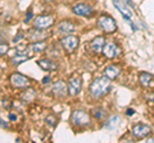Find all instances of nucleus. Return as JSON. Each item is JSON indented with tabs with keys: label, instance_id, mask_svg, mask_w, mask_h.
Listing matches in <instances>:
<instances>
[{
	"label": "nucleus",
	"instance_id": "nucleus-31",
	"mask_svg": "<svg viewBox=\"0 0 154 143\" xmlns=\"http://www.w3.org/2000/svg\"><path fill=\"white\" fill-rule=\"evenodd\" d=\"M123 1H125V3H126V4H127V5H130V7H135V5H134V3L131 1V0H123Z\"/></svg>",
	"mask_w": 154,
	"mask_h": 143
},
{
	"label": "nucleus",
	"instance_id": "nucleus-5",
	"mask_svg": "<svg viewBox=\"0 0 154 143\" xmlns=\"http://www.w3.org/2000/svg\"><path fill=\"white\" fill-rule=\"evenodd\" d=\"M11 83L13 87L16 88H26L30 86V80H28V78H26L25 75L19 74V73H14L11 75Z\"/></svg>",
	"mask_w": 154,
	"mask_h": 143
},
{
	"label": "nucleus",
	"instance_id": "nucleus-15",
	"mask_svg": "<svg viewBox=\"0 0 154 143\" xmlns=\"http://www.w3.org/2000/svg\"><path fill=\"white\" fill-rule=\"evenodd\" d=\"M58 30H59V32H62V33H66V35L67 33H72L75 31V25L71 23L69 21H63L58 25Z\"/></svg>",
	"mask_w": 154,
	"mask_h": 143
},
{
	"label": "nucleus",
	"instance_id": "nucleus-13",
	"mask_svg": "<svg viewBox=\"0 0 154 143\" xmlns=\"http://www.w3.org/2000/svg\"><path fill=\"white\" fill-rule=\"evenodd\" d=\"M104 37L102 36H98L91 41V50L95 51V52H103L104 49Z\"/></svg>",
	"mask_w": 154,
	"mask_h": 143
},
{
	"label": "nucleus",
	"instance_id": "nucleus-26",
	"mask_svg": "<svg viewBox=\"0 0 154 143\" xmlns=\"http://www.w3.org/2000/svg\"><path fill=\"white\" fill-rule=\"evenodd\" d=\"M32 18V10H28L27 12V17H26V19H25V23H27L28 21H30Z\"/></svg>",
	"mask_w": 154,
	"mask_h": 143
},
{
	"label": "nucleus",
	"instance_id": "nucleus-6",
	"mask_svg": "<svg viewBox=\"0 0 154 143\" xmlns=\"http://www.w3.org/2000/svg\"><path fill=\"white\" fill-rule=\"evenodd\" d=\"M81 86H82V82H81V78L75 75L68 80V93L71 96H77L81 91Z\"/></svg>",
	"mask_w": 154,
	"mask_h": 143
},
{
	"label": "nucleus",
	"instance_id": "nucleus-14",
	"mask_svg": "<svg viewBox=\"0 0 154 143\" xmlns=\"http://www.w3.org/2000/svg\"><path fill=\"white\" fill-rule=\"evenodd\" d=\"M119 72H121V69L118 68V66H116V65H108L107 68H105L104 70V75L105 77H108L110 80H113L118 77V74H119Z\"/></svg>",
	"mask_w": 154,
	"mask_h": 143
},
{
	"label": "nucleus",
	"instance_id": "nucleus-27",
	"mask_svg": "<svg viewBox=\"0 0 154 143\" xmlns=\"http://www.w3.org/2000/svg\"><path fill=\"white\" fill-rule=\"evenodd\" d=\"M134 114H135V110H134V109H127V110H126V115H128V116L134 115Z\"/></svg>",
	"mask_w": 154,
	"mask_h": 143
},
{
	"label": "nucleus",
	"instance_id": "nucleus-18",
	"mask_svg": "<svg viewBox=\"0 0 154 143\" xmlns=\"http://www.w3.org/2000/svg\"><path fill=\"white\" fill-rule=\"evenodd\" d=\"M153 75L149 74V73H145V72H143L139 75V80H140V83L144 86V87H148V86H150L152 82H153Z\"/></svg>",
	"mask_w": 154,
	"mask_h": 143
},
{
	"label": "nucleus",
	"instance_id": "nucleus-21",
	"mask_svg": "<svg viewBox=\"0 0 154 143\" xmlns=\"http://www.w3.org/2000/svg\"><path fill=\"white\" fill-rule=\"evenodd\" d=\"M28 58H30V56H27V55L17 54L16 56H13V58H12V63L16 64V65H18V64H21V63H25V61H27Z\"/></svg>",
	"mask_w": 154,
	"mask_h": 143
},
{
	"label": "nucleus",
	"instance_id": "nucleus-23",
	"mask_svg": "<svg viewBox=\"0 0 154 143\" xmlns=\"http://www.w3.org/2000/svg\"><path fill=\"white\" fill-rule=\"evenodd\" d=\"M46 121H48V124H49V125H51V127L55 125V119H54V116H53V115L48 116V118H46Z\"/></svg>",
	"mask_w": 154,
	"mask_h": 143
},
{
	"label": "nucleus",
	"instance_id": "nucleus-4",
	"mask_svg": "<svg viewBox=\"0 0 154 143\" xmlns=\"http://www.w3.org/2000/svg\"><path fill=\"white\" fill-rule=\"evenodd\" d=\"M72 120L76 125L82 127V125H89L90 124V116L82 110H76L72 114Z\"/></svg>",
	"mask_w": 154,
	"mask_h": 143
},
{
	"label": "nucleus",
	"instance_id": "nucleus-3",
	"mask_svg": "<svg viewBox=\"0 0 154 143\" xmlns=\"http://www.w3.org/2000/svg\"><path fill=\"white\" fill-rule=\"evenodd\" d=\"M60 44L63 46V49L71 54V52H73L77 49V46H79V37L77 36H66L60 40Z\"/></svg>",
	"mask_w": 154,
	"mask_h": 143
},
{
	"label": "nucleus",
	"instance_id": "nucleus-7",
	"mask_svg": "<svg viewBox=\"0 0 154 143\" xmlns=\"http://www.w3.org/2000/svg\"><path fill=\"white\" fill-rule=\"evenodd\" d=\"M150 132H152V128L146 125V124H136L132 128V134L135 138H144L150 134Z\"/></svg>",
	"mask_w": 154,
	"mask_h": 143
},
{
	"label": "nucleus",
	"instance_id": "nucleus-2",
	"mask_svg": "<svg viewBox=\"0 0 154 143\" xmlns=\"http://www.w3.org/2000/svg\"><path fill=\"white\" fill-rule=\"evenodd\" d=\"M98 26L102 28L104 32H108V33H112L117 30V25L112 17H108V16H102L98 19Z\"/></svg>",
	"mask_w": 154,
	"mask_h": 143
},
{
	"label": "nucleus",
	"instance_id": "nucleus-34",
	"mask_svg": "<svg viewBox=\"0 0 154 143\" xmlns=\"http://www.w3.org/2000/svg\"><path fill=\"white\" fill-rule=\"evenodd\" d=\"M44 1H53V0H44Z\"/></svg>",
	"mask_w": 154,
	"mask_h": 143
},
{
	"label": "nucleus",
	"instance_id": "nucleus-29",
	"mask_svg": "<svg viewBox=\"0 0 154 143\" xmlns=\"http://www.w3.org/2000/svg\"><path fill=\"white\" fill-rule=\"evenodd\" d=\"M0 121H2V127H3V128H8V123H7L5 120H4V119H2Z\"/></svg>",
	"mask_w": 154,
	"mask_h": 143
},
{
	"label": "nucleus",
	"instance_id": "nucleus-9",
	"mask_svg": "<svg viewBox=\"0 0 154 143\" xmlns=\"http://www.w3.org/2000/svg\"><path fill=\"white\" fill-rule=\"evenodd\" d=\"M53 23H54L53 17H50V16H38L35 19V27L41 28V30H45V28H49Z\"/></svg>",
	"mask_w": 154,
	"mask_h": 143
},
{
	"label": "nucleus",
	"instance_id": "nucleus-16",
	"mask_svg": "<svg viewBox=\"0 0 154 143\" xmlns=\"http://www.w3.org/2000/svg\"><path fill=\"white\" fill-rule=\"evenodd\" d=\"M37 64L41 66L44 70H55L58 68V65L54 63L53 60H49V59H42V60H38Z\"/></svg>",
	"mask_w": 154,
	"mask_h": 143
},
{
	"label": "nucleus",
	"instance_id": "nucleus-25",
	"mask_svg": "<svg viewBox=\"0 0 154 143\" xmlns=\"http://www.w3.org/2000/svg\"><path fill=\"white\" fill-rule=\"evenodd\" d=\"M23 39V33L22 32H19L18 33V35L16 36V37H14V40H13V42H14V44H16V42H19V41H21Z\"/></svg>",
	"mask_w": 154,
	"mask_h": 143
},
{
	"label": "nucleus",
	"instance_id": "nucleus-33",
	"mask_svg": "<svg viewBox=\"0 0 154 143\" xmlns=\"http://www.w3.org/2000/svg\"><path fill=\"white\" fill-rule=\"evenodd\" d=\"M146 142H152V143H154V138H148V141Z\"/></svg>",
	"mask_w": 154,
	"mask_h": 143
},
{
	"label": "nucleus",
	"instance_id": "nucleus-17",
	"mask_svg": "<svg viewBox=\"0 0 154 143\" xmlns=\"http://www.w3.org/2000/svg\"><path fill=\"white\" fill-rule=\"evenodd\" d=\"M118 125H119V116L118 115H112L107 120V123H105V128H107L108 130L117 129Z\"/></svg>",
	"mask_w": 154,
	"mask_h": 143
},
{
	"label": "nucleus",
	"instance_id": "nucleus-1",
	"mask_svg": "<svg viewBox=\"0 0 154 143\" xmlns=\"http://www.w3.org/2000/svg\"><path fill=\"white\" fill-rule=\"evenodd\" d=\"M109 86H110V79L108 77L96 78L95 80H93V83H91V86H90L91 96L95 97V98L104 96V95L108 92Z\"/></svg>",
	"mask_w": 154,
	"mask_h": 143
},
{
	"label": "nucleus",
	"instance_id": "nucleus-8",
	"mask_svg": "<svg viewBox=\"0 0 154 143\" xmlns=\"http://www.w3.org/2000/svg\"><path fill=\"white\" fill-rule=\"evenodd\" d=\"M112 3H113V5L119 10V13L122 14V17L125 18V19H126V21L131 19L132 12H131V9L128 8L127 4H123L122 1H119V0H112Z\"/></svg>",
	"mask_w": 154,
	"mask_h": 143
},
{
	"label": "nucleus",
	"instance_id": "nucleus-30",
	"mask_svg": "<svg viewBox=\"0 0 154 143\" xmlns=\"http://www.w3.org/2000/svg\"><path fill=\"white\" fill-rule=\"evenodd\" d=\"M2 105H3V107H8L9 106V104H8V100H3V101H2Z\"/></svg>",
	"mask_w": 154,
	"mask_h": 143
},
{
	"label": "nucleus",
	"instance_id": "nucleus-22",
	"mask_svg": "<svg viewBox=\"0 0 154 143\" xmlns=\"http://www.w3.org/2000/svg\"><path fill=\"white\" fill-rule=\"evenodd\" d=\"M93 115H94L96 119H102L103 115H104V111L98 110V109H94V110H93Z\"/></svg>",
	"mask_w": 154,
	"mask_h": 143
},
{
	"label": "nucleus",
	"instance_id": "nucleus-24",
	"mask_svg": "<svg viewBox=\"0 0 154 143\" xmlns=\"http://www.w3.org/2000/svg\"><path fill=\"white\" fill-rule=\"evenodd\" d=\"M0 49H2V50H0V54L4 55V54H5V52L8 51V45L4 44V42H2V47H0Z\"/></svg>",
	"mask_w": 154,
	"mask_h": 143
},
{
	"label": "nucleus",
	"instance_id": "nucleus-32",
	"mask_svg": "<svg viewBox=\"0 0 154 143\" xmlns=\"http://www.w3.org/2000/svg\"><path fill=\"white\" fill-rule=\"evenodd\" d=\"M16 115H14V114H11V115H9V119H11V120H16Z\"/></svg>",
	"mask_w": 154,
	"mask_h": 143
},
{
	"label": "nucleus",
	"instance_id": "nucleus-10",
	"mask_svg": "<svg viewBox=\"0 0 154 143\" xmlns=\"http://www.w3.org/2000/svg\"><path fill=\"white\" fill-rule=\"evenodd\" d=\"M73 13L77 14V16H84V17H88V16H91L93 14V9L91 7L86 5V4H77V5L73 7Z\"/></svg>",
	"mask_w": 154,
	"mask_h": 143
},
{
	"label": "nucleus",
	"instance_id": "nucleus-28",
	"mask_svg": "<svg viewBox=\"0 0 154 143\" xmlns=\"http://www.w3.org/2000/svg\"><path fill=\"white\" fill-rule=\"evenodd\" d=\"M49 82H50V77H45L44 79H42V83H44V84H48Z\"/></svg>",
	"mask_w": 154,
	"mask_h": 143
},
{
	"label": "nucleus",
	"instance_id": "nucleus-20",
	"mask_svg": "<svg viewBox=\"0 0 154 143\" xmlns=\"http://www.w3.org/2000/svg\"><path fill=\"white\" fill-rule=\"evenodd\" d=\"M28 49H31L32 51H44L46 49V44L45 42H42V41H36L35 44H31V45H28Z\"/></svg>",
	"mask_w": 154,
	"mask_h": 143
},
{
	"label": "nucleus",
	"instance_id": "nucleus-12",
	"mask_svg": "<svg viewBox=\"0 0 154 143\" xmlns=\"http://www.w3.org/2000/svg\"><path fill=\"white\" fill-rule=\"evenodd\" d=\"M103 54L107 56L108 59H114L116 56L119 54V49L114 44H107L103 49Z\"/></svg>",
	"mask_w": 154,
	"mask_h": 143
},
{
	"label": "nucleus",
	"instance_id": "nucleus-11",
	"mask_svg": "<svg viewBox=\"0 0 154 143\" xmlns=\"http://www.w3.org/2000/svg\"><path fill=\"white\" fill-rule=\"evenodd\" d=\"M67 89H68V86H67L63 80H57V82L53 84V91L54 95L58 97H62L67 93Z\"/></svg>",
	"mask_w": 154,
	"mask_h": 143
},
{
	"label": "nucleus",
	"instance_id": "nucleus-19",
	"mask_svg": "<svg viewBox=\"0 0 154 143\" xmlns=\"http://www.w3.org/2000/svg\"><path fill=\"white\" fill-rule=\"evenodd\" d=\"M30 37H31V40H33V41H38V40H44L45 37H48V33L44 30L38 28V30H35V31L31 32Z\"/></svg>",
	"mask_w": 154,
	"mask_h": 143
}]
</instances>
